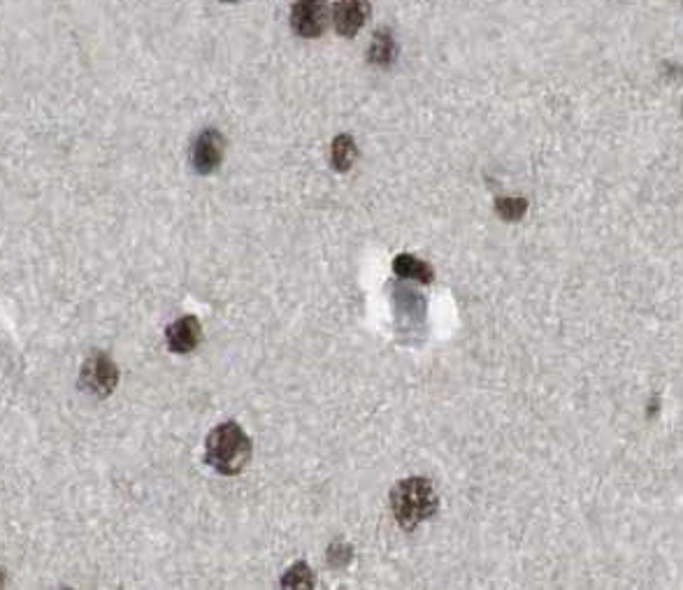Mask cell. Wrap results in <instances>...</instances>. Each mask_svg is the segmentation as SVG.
<instances>
[{
    "instance_id": "6da1fadb",
    "label": "cell",
    "mask_w": 683,
    "mask_h": 590,
    "mask_svg": "<svg viewBox=\"0 0 683 590\" xmlns=\"http://www.w3.org/2000/svg\"><path fill=\"white\" fill-rule=\"evenodd\" d=\"M391 509L402 530H416L423 521L440 512V498L433 481L426 477L398 481L391 491Z\"/></svg>"
},
{
    "instance_id": "7a4b0ae2",
    "label": "cell",
    "mask_w": 683,
    "mask_h": 590,
    "mask_svg": "<svg viewBox=\"0 0 683 590\" xmlns=\"http://www.w3.org/2000/svg\"><path fill=\"white\" fill-rule=\"evenodd\" d=\"M251 451H254V444L249 435L235 421H226L207 437L205 463L224 477H235L249 465Z\"/></svg>"
},
{
    "instance_id": "3957f363",
    "label": "cell",
    "mask_w": 683,
    "mask_h": 590,
    "mask_svg": "<svg viewBox=\"0 0 683 590\" xmlns=\"http://www.w3.org/2000/svg\"><path fill=\"white\" fill-rule=\"evenodd\" d=\"M117 384L119 368L110 356L100 351V354L86 358L82 372H79V388H82L84 393L96 395V398H107V395L117 388Z\"/></svg>"
},
{
    "instance_id": "277c9868",
    "label": "cell",
    "mask_w": 683,
    "mask_h": 590,
    "mask_svg": "<svg viewBox=\"0 0 683 590\" xmlns=\"http://www.w3.org/2000/svg\"><path fill=\"white\" fill-rule=\"evenodd\" d=\"M330 24L328 0H296L291 7V28L300 38L314 40L326 33Z\"/></svg>"
},
{
    "instance_id": "5b68a950",
    "label": "cell",
    "mask_w": 683,
    "mask_h": 590,
    "mask_svg": "<svg viewBox=\"0 0 683 590\" xmlns=\"http://www.w3.org/2000/svg\"><path fill=\"white\" fill-rule=\"evenodd\" d=\"M226 140L217 128H207L196 138L191 147V165L198 175H212L224 163Z\"/></svg>"
},
{
    "instance_id": "8992f818",
    "label": "cell",
    "mask_w": 683,
    "mask_h": 590,
    "mask_svg": "<svg viewBox=\"0 0 683 590\" xmlns=\"http://www.w3.org/2000/svg\"><path fill=\"white\" fill-rule=\"evenodd\" d=\"M370 0H337L333 19H335V31L342 38H354L361 33V28L368 24L370 19Z\"/></svg>"
},
{
    "instance_id": "52a82bcc",
    "label": "cell",
    "mask_w": 683,
    "mask_h": 590,
    "mask_svg": "<svg viewBox=\"0 0 683 590\" xmlns=\"http://www.w3.org/2000/svg\"><path fill=\"white\" fill-rule=\"evenodd\" d=\"M203 340V326L196 316H182L165 330V342L172 354H191Z\"/></svg>"
},
{
    "instance_id": "ba28073f",
    "label": "cell",
    "mask_w": 683,
    "mask_h": 590,
    "mask_svg": "<svg viewBox=\"0 0 683 590\" xmlns=\"http://www.w3.org/2000/svg\"><path fill=\"white\" fill-rule=\"evenodd\" d=\"M393 272L402 279H412V282H419V284H433V279H435V270L430 268L428 263H423L416 256H409V254L395 256Z\"/></svg>"
},
{
    "instance_id": "9c48e42d",
    "label": "cell",
    "mask_w": 683,
    "mask_h": 590,
    "mask_svg": "<svg viewBox=\"0 0 683 590\" xmlns=\"http://www.w3.org/2000/svg\"><path fill=\"white\" fill-rule=\"evenodd\" d=\"M330 158H333V168L337 172H347L358 158L356 140L347 133L337 135V138L333 140V151H330Z\"/></svg>"
},
{
    "instance_id": "30bf717a",
    "label": "cell",
    "mask_w": 683,
    "mask_h": 590,
    "mask_svg": "<svg viewBox=\"0 0 683 590\" xmlns=\"http://www.w3.org/2000/svg\"><path fill=\"white\" fill-rule=\"evenodd\" d=\"M368 56H370V63H375V66H381V68L391 66V63L395 61V42H393L391 31H386V28L377 31L375 40H372V45H370Z\"/></svg>"
},
{
    "instance_id": "8fae6325",
    "label": "cell",
    "mask_w": 683,
    "mask_h": 590,
    "mask_svg": "<svg viewBox=\"0 0 683 590\" xmlns=\"http://www.w3.org/2000/svg\"><path fill=\"white\" fill-rule=\"evenodd\" d=\"M314 586H316L314 572L309 570V565L303 563V560L296 565H291L282 577V588H314Z\"/></svg>"
},
{
    "instance_id": "7c38bea8",
    "label": "cell",
    "mask_w": 683,
    "mask_h": 590,
    "mask_svg": "<svg viewBox=\"0 0 683 590\" xmlns=\"http://www.w3.org/2000/svg\"><path fill=\"white\" fill-rule=\"evenodd\" d=\"M495 212H498V217H502L505 221H521L526 217L528 212V200L526 198H500L498 203H495Z\"/></svg>"
},
{
    "instance_id": "4fadbf2b",
    "label": "cell",
    "mask_w": 683,
    "mask_h": 590,
    "mask_svg": "<svg viewBox=\"0 0 683 590\" xmlns=\"http://www.w3.org/2000/svg\"><path fill=\"white\" fill-rule=\"evenodd\" d=\"M351 558H354V549H351V544H344V542H335L328 546V565L330 567H347L351 563Z\"/></svg>"
},
{
    "instance_id": "5bb4252c",
    "label": "cell",
    "mask_w": 683,
    "mask_h": 590,
    "mask_svg": "<svg viewBox=\"0 0 683 590\" xmlns=\"http://www.w3.org/2000/svg\"><path fill=\"white\" fill-rule=\"evenodd\" d=\"M3 581H5V572L0 570V586H3Z\"/></svg>"
},
{
    "instance_id": "9a60e30c",
    "label": "cell",
    "mask_w": 683,
    "mask_h": 590,
    "mask_svg": "<svg viewBox=\"0 0 683 590\" xmlns=\"http://www.w3.org/2000/svg\"><path fill=\"white\" fill-rule=\"evenodd\" d=\"M224 3H240V0H224Z\"/></svg>"
}]
</instances>
